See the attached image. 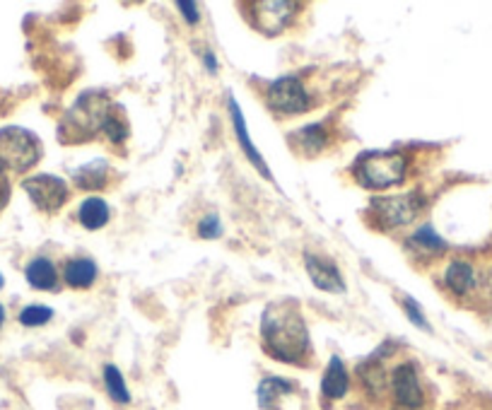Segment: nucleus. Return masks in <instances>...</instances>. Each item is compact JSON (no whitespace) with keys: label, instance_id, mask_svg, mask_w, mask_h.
<instances>
[{"label":"nucleus","instance_id":"29","mask_svg":"<svg viewBox=\"0 0 492 410\" xmlns=\"http://www.w3.org/2000/svg\"><path fill=\"white\" fill-rule=\"evenodd\" d=\"M203 63L210 73H218V59H215V53H212L210 49H205L203 51Z\"/></svg>","mask_w":492,"mask_h":410},{"label":"nucleus","instance_id":"3","mask_svg":"<svg viewBox=\"0 0 492 410\" xmlns=\"http://www.w3.org/2000/svg\"><path fill=\"white\" fill-rule=\"evenodd\" d=\"M114 112L111 99L104 92H85L77 99L66 119L60 121V140L63 143H80L102 133L107 116Z\"/></svg>","mask_w":492,"mask_h":410},{"label":"nucleus","instance_id":"25","mask_svg":"<svg viewBox=\"0 0 492 410\" xmlns=\"http://www.w3.org/2000/svg\"><path fill=\"white\" fill-rule=\"evenodd\" d=\"M401 307H403V311L408 314V319H410V321H413L417 328H423V331H427V334H432V326H430V321H427L425 311L420 309V304H417L416 299L403 295V297H401Z\"/></svg>","mask_w":492,"mask_h":410},{"label":"nucleus","instance_id":"13","mask_svg":"<svg viewBox=\"0 0 492 410\" xmlns=\"http://www.w3.org/2000/svg\"><path fill=\"white\" fill-rule=\"evenodd\" d=\"M444 285L456 297L471 295L475 285H478V275H475L473 264H468V261H451L447 265V271H444Z\"/></svg>","mask_w":492,"mask_h":410},{"label":"nucleus","instance_id":"16","mask_svg":"<svg viewBox=\"0 0 492 410\" xmlns=\"http://www.w3.org/2000/svg\"><path fill=\"white\" fill-rule=\"evenodd\" d=\"M406 248L408 251H413L416 256L430 258L441 254V251L447 248V241L441 240L440 234L434 232L432 225H420V227L406 240Z\"/></svg>","mask_w":492,"mask_h":410},{"label":"nucleus","instance_id":"30","mask_svg":"<svg viewBox=\"0 0 492 410\" xmlns=\"http://www.w3.org/2000/svg\"><path fill=\"white\" fill-rule=\"evenodd\" d=\"M3 324H5V309L0 304V328H3Z\"/></svg>","mask_w":492,"mask_h":410},{"label":"nucleus","instance_id":"17","mask_svg":"<svg viewBox=\"0 0 492 410\" xmlns=\"http://www.w3.org/2000/svg\"><path fill=\"white\" fill-rule=\"evenodd\" d=\"M97 264L92 258H70L66 268H63V280L68 282L75 290H85L97 280Z\"/></svg>","mask_w":492,"mask_h":410},{"label":"nucleus","instance_id":"2","mask_svg":"<svg viewBox=\"0 0 492 410\" xmlns=\"http://www.w3.org/2000/svg\"><path fill=\"white\" fill-rule=\"evenodd\" d=\"M350 174L362 188L384 191L406 181L408 157L396 150H367L357 157Z\"/></svg>","mask_w":492,"mask_h":410},{"label":"nucleus","instance_id":"24","mask_svg":"<svg viewBox=\"0 0 492 410\" xmlns=\"http://www.w3.org/2000/svg\"><path fill=\"white\" fill-rule=\"evenodd\" d=\"M53 319V309L44 307V304H29L20 311V324L32 328V326H44L49 324Z\"/></svg>","mask_w":492,"mask_h":410},{"label":"nucleus","instance_id":"6","mask_svg":"<svg viewBox=\"0 0 492 410\" xmlns=\"http://www.w3.org/2000/svg\"><path fill=\"white\" fill-rule=\"evenodd\" d=\"M266 104L278 116H299L312 109V94L298 75H285L268 85Z\"/></svg>","mask_w":492,"mask_h":410},{"label":"nucleus","instance_id":"11","mask_svg":"<svg viewBox=\"0 0 492 410\" xmlns=\"http://www.w3.org/2000/svg\"><path fill=\"white\" fill-rule=\"evenodd\" d=\"M229 114H232V126H234V133H237V140H239V146H242V150H244L246 160L254 164L261 177H266L268 181H273V174H271V170H268V164H266V160L261 157V153L256 150L254 143H251V138H249L244 114H242V109H239V104L234 97H229Z\"/></svg>","mask_w":492,"mask_h":410},{"label":"nucleus","instance_id":"5","mask_svg":"<svg viewBox=\"0 0 492 410\" xmlns=\"http://www.w3.org/2000/svg\"><path fill=\"white\" fill-rule=\"evenodd\" d=\"M42 160V143L35 133L18 126L0 129V162L10 174H25Z\"/></svg>","mask_w":492,"mask_h":410},{"label":"nucleus","instance_id":"31","mask_svg":"<svg viewBox=\"0 0 492 410\" xmlns=\"http://www.w3.org/2000/svg\"><path fill=\"white\" fill-rule=\"evenodd\" d=\"M3 282H5V278H3V275H0V290H3Z\"/></svg>","mask_w":492,"mask_h":410},{"label":"nucleus","instance_id":"12","mask_svg":"<svg viewBox=\"0 0 492 410\" xmlns=\"http://www.w3.org/2000/svg\"><path fill=\"white\" fill-rule=\"evenodd\" d=\"M290 146L295 147L298 153L306 154V157H314L323 150V147L331 143V133L323 123H314V126H305V129L292 130L290 133Z\"/></svg>","mask_w":492,"mask_h":410},{"label":"nucleus","instance_id":"23","mask_svg":"<svg viewBox=\"0 0 492 410\" xmlns=\"http://www.w3.org/2000/svg\"><path fill=\"white\" fill-rule=\"evenodd\" d=\"M104 386H107V391H109L111 401L121 403V406H128L131 403V391H128L126 379L119 372V367H114V365H107L104 367Z\"/></svg>","mask_w":492,"mask_h":410},{"label":"nucleus","instance_id":"14","mask_svg":"<svg viewBox=\"0 0 492 410\" xmlns=\"http://www.w3.org/2000/svg\"><path fill=\"white\" fill-rule=\"evenodd\" d=\"M25 278L29 282V288H35L39 292H53L59 288V271H56L52 258L46 256L32 258L25 268Z\"/></svg>","mask_w":492,"mask_h":410},{"label":"nucleus","instance_id":"27","mask_svg":"<svg viewBox=\"0 0 492 410\" xmlns=\"http://www.w3.org/2000/svg\"><path fill=\"white\" fill-rule=\"evenodd\" d=\"M10 177H12V174L8 171V167L0 162V210L8 205L10 201V191H12V186H10Z\"/></svg>","mask_w":492,"mask_h":410},{"label":"nucleus","instance_id":"19","mask_svg":"<svg viewBox=\"0 0 492 410\" xmlns=\"http://www.w3.org/2000/svg\"><path fill=\"white\" fill-rule=\"evenodd\" d=\"M357 375H360V382H362V386H365L372 398H384V393L389 391V376H386L379 362L369 359L365 365H360Z\"/></svg>","mask_w":492,"mask_h":410},{"label":"nucleus","instance_id":"20","mask_svg":"<svg viewBox=\"0 0 492 410\" xmlns=\"http://www.w3.org/2000/svg\"><path fill=\"white\" fill-rule=\"evenodd\" d=\"M73 181L77 184V188H85V191H99L109 184V164L104 160H97V162H90L85 167L73 174Z\"/></svg>","mask_w":492,"mask_h":410},{"label":"nucleus","instance_id":"7","mask_svg":"<svg viewBox=\"0 0 492 410\" xmlns=\"http://www.w3.org/2000/svg\"><path fill=\"white\" fill-rule=\"evenodd\" d=\"M299 3L295 0H266V3H249L251 25L261 35L278 36L288 29L299 15Z\"/></svg>","mask_w":492,"mask_h":410},{"label":"nucleus","instance_id":"21","mask_svg":"<svg viewBox=\"0 0 492 410\" xmlns=\"http://www.w3.org/2000/svg\"><path fill=\"white\" fill-rule=\"evenodd\" d=\"M290 391H292V384H290L288 379H281V376H266L264 382L258 384V406H261L264 410H271L273 403Z\"/></svg>","mask_w":492,"mask_h":410},{"label":"nucleus","instance_id":"8","mask_svg":"<svg viewBox=\"0 0 492 410\" xmlns=\"http://www.w3.org/2000/svg\"><path fill=\"white\" fill-rule=\"evenodd\" d=\"M25 193L32 198V203L42 210V213H59L63 205L68 203L70 186L60 177L53 174H35L29 179L22 181Z\"/></svg>","mask_w":492,"mask_h":410},{"label":"nucleus","instance_id":"26","mask_svg":"<svg viewBox=\"0 0 492 410\" xmlns=\"http://www.w3.org/2000/svg\"><path fill=\"white\" fill-rule=\"evenodd\" d=\"M195 232H198V237L201 240H220L222 237V223L218 215H205L203 220L198 223V227H195Z\"/></svg>","mask_w":492,"mask_h":410},{"label":"nucleus","instance_id":"1","mask_svg":"<svg viewBox=\"0 0 492 410\" xmlns=\"http://www.w3.org/2000/svg\"><path fill=\"white\" fill-rule=\"evenodd\" d=\"M261 338L266 352L278 362L305 365L309 355V331L298 304L273 302L261 319Z\"/></svg>","mask_w":492,"mask_h":410},{"label":"nucleus","instance_id":"9","mask_svg":"<svg viewBox=\"0 0 492 410\" xmlns=\"http://www.w3.org/2000/svg\"><path fill=\"white\" fill-rule=\"evenodd\" d=\"M389 391L393 396L396 406L406 410L423 408L425 391L420 384V375L413 362H403L399 367H393L389 375Z\"/></svg>","mask_w":492,"mask_h":410},{"label":"nucleus","instance_id":"18","mask_svg":"<svg viewBox=\"0 0 492 410\" xmlns=\"http://www.w3.org/2000/svg\"><path fill=\"white\" fill-rule=\"evenodd\" d=\"M111 210L104 198H85L80 208H77V220L85 230H102L104 225L109 223Z\"/></svg>","mask_w":492,"mask_h":410},{"label":"nucleus","instance_id":"10","mask_svg":"<svg viewBox=\"0 0 492 410\" xmlns=\"http://www.w3.org/2000/svg\"><path fill=\"white\" fill-rule=\"evenodd\" d=\"M305 268L319 290L331 292V295H343L345 292V280L340 275L338 265L329 261V258L316 256V254H305Z\"/></svg>","mask_w":492,"mask_h":410},{"label":"nucleus","instance_id":"28","mask_svg":"<svg viewBox=\"0 0 492 410\" xmlns=\"http://www.w3.org/2000/svg\"><path fill=\"white\" fill-rule=\"evenodd\" d=\"M177 8L181 10V15H184V20H186L188 25H198V22H201V12H198V5H195V3L179 0Z\"/></svg>","mask_w":492,"mask_h":410},{"label":"nucleus","instance_id":"15","mask_svg":"<svg viewBox=\"0 0 492 410\" xmlns=\"http://www.w3.org/2000/svg\"><path fill=\"white\" fill-rule=\"evenodd\" d=\"M350 389V376L348 369L343 365V359L338 355H333L331 362H329V367L323 372L321 379V396L323 398H329V401H340Z\"/></svg>","mask_w":492,"mask_h":410},{"label":"nucleus","instance_id":"22","mask_svg":"<svg viewBox=\"0 0 492 410\" xmlns=\"http://www.w3.org/2000/svg\"><path fill=\"white\" fill-rule=\"evenodd\" d=\"M102 136L109 140L111 146H123L128 140V136H131V126H128L123 114H121L116 106H114V112L107 116V121H104Z\"/></svg>","mask_w":492,"mask_h":410},{"label":"nucleus","instance_id":"4","mask_svg":"<svg viewBox=\"0 0 492 410\" xmlns=\"http://www.w3.org/2000/svg\"><path fill=\"white\" fill-rule=\"evenodd\" d=\"M425 196L420 191H406V193H396V196L374 198L369 215L374 223L382 230L391 232L399 227H408L417 220V215L423 213Z\"/></svg>","mask_w":492,"mask_h":410}]
</instances>
